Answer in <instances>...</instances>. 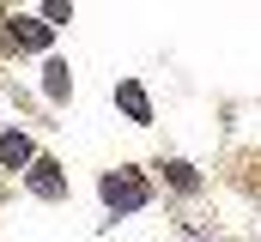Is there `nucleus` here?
<instances>
[{
  "mask_svg": "<svg viewBox=\"0 0 261 242\" xmlns=\"http://www.w3.org/2000/svg\"><path fill=\"white\" fill-rule=\"evenodd\" d=\"M97 194H103V206H110V212H140V206L152 200V188H146L140 170H110V176L97 182Z\"/></svg>",
  "mask_w": 261,
  "mask_h": 242,
  "instance_id": "obj_1",
  "label": "nucleus"
},
{
  "mask_svg": "<svg viewBox=\"0 0 261 242\" xmlns=\"http://www.w3.org/2000/svg\"><path fill=\"white\" fill-rule=\"evenodd\" d=\"M49 37H55V31H49L43 18H24V12L12 18V12H0V49H12V55H37V49H49Z\"/></svg>",
  "mask_w": 261,
  "mask_h": 242,
  "instance_id": "obj_2",
  "label": "nucleus"
},
{
  "mask_svg": "<svg viewBox=\"0 0 261 242\" xmlns=\"http://www.w3.org/2000/svg\"><path fill=\"white\" fill-rule=\"evenodd\" d=\"M24 182H31V194H37V200H67V176H61V164H55V158H37V164L24 170Z\"/></svg>",
  "mask_w": 261,
  "mask_h": 242,
  "instance_id": "obj_3",
  "label": "nucleus"
},
{
  "mask_svg": "<svg viewBox=\"0 0 261 242\" xmlns=\"http://www.w3.org/2000/svg\"><path fill=\"white\" fill-rule=\"evenodd\" d=\"M0 164L6 170H18V164H37V152H31V139L12 127V133H0Z\"/></svg>",
  "mask_w": 261,
  "mask_h": 242,
  "instance_id": "obj_4",
  "label": "nucleus"
},
{
  "mask_svg": "<svg viewBox=\"0 0 261 242\" xmlns=\"http://www.w3.org/2000/svg\"><path fill=\"white\" fill-rule=\"evenodd\" d=\"M116 103H122V115L128 121H152V103H146V91H140V85H116Z\"/></svg>",
  "mask_w": 261,
  "mask_h": 242,
  "instance_id": "obj_5",
  "label": "nucleus"
},
{
  "mask_svg": "<svg viewBox=\"0 0 261 242\" xmlns=\"http://www.w3.org/2000/svg\"><path fill=\"white\" fill-rule=\"evenodd\" d=\"M43 91H49L55 103H67V91H73V73H67V60H49V67H43Z\"/></svg>",
  "mask_w": 261,
  "mask_h": 242,
  "instance_id": "obj_6",
  "label": "nucleus"
},
{
  "mask_svg": "<svg viewBox=\"0 0 261 242\" xmlns=\"http://www.w3.org/2000/svg\"><path fill=\"white\" fill-rule=\"evenodd\" d=\"M164 182H170V188H182V194H195V188H200L195 164H182V158H170V164H164Z\"/></svg>",
  "mask_w": 261,
  "mask_h": 242,
  "instance_id": "obj_7",
  "label": "nucleus"
},
{
  "mask_svg": "<svg viewBox=\"0 0 261 242\" xmlns=\"http://www.w3.org/2000/svg\"><path fill=\"white\" fill-rule=\"evenodd\" d=\"M67 18H73V0H49V6H43V24H49V31L67 24Z\"/></svg>",
  "mask_w": 261,
  "mask_h": 242,
  "instance_id": "obj_8",
  "label": "nucleus"
}]
</instances>
